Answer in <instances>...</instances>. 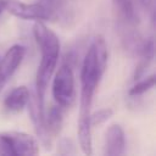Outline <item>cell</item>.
I'll list each match as a JSON object with an SVG mask.
<instances>
[{
    "label": "cell",
    "mask_w": 156,
    "mask_h": 156,
    "mask_svg": "<svg viewBox=\"0 0 156 156\" xmlns=\"http://www.w3.org/2000/svg\"><path fill=\"white\" fill-rule=\"evenodd\" d=\"M155 80H156L155 74H151V76L144 78L143 80H139L138 83H135V84L129 89L128 95H129V96H138V95H141V94L149 91L150 89L154 88Z\"/></svg>",
    "instance_id": "30bf717a"
},
{
    "label": "cell",
    "mask_w": 156,
    "mask_h": 156,
    "mask_svg": "<svg viewBox=\"0 0 156 156\" xmlns=\"http://www.w3.org/2000/svg\"><path fill=\"white\" fill-rule=\"evenodd\" d=\"M9 1H10V0H0V15L6 10Z\"/></svg>",
    "instance_id": "5bb4252c"
},
{
    "label": "cell",
    "mask_w": 156,
    "mask_h": 156,
    "mask_svg": "<svg viewBox=\"0 0 156 156\" xmlns=\"http://www.w3.org/2000/svg\"><path fill=\"white\" fill-rule=\"evenodd\" d=\"M29 98H30V93L28 88L24 85H21V87L15 88L6 96L4 104L7 110L13 111V112H20L28 105Z\"/></svg>",
    "instance_id": "ba28073f"
},
{
    "label": "cell",
    "mask_w": 156,
    "mask_h": 156,
    "mask_svg": "<svg viewBox=\"0 0 156 156\" xmlns=\"http://www.w3.org/2000/svg\"><path fill=\"white\" fill-rule=\"evenodd\" d=\"M126 138L124 130L119 124H112L108 127L105 134L104 154L107 156H119L124 154Z\"/></svg>",
    "instance_id": "52a82bcc"
},
{
    "label": "cell",
    "mask_w": 156,
    "mask_h": 156,
    "mask_svg": "<svg viewBox=\"0 0 156 156\" xmlns=\"http://www.w3.org/2000/svg\"><path fill=\"white\" fill-rule=\"evenodd\" d=\"M107 65V45L101 35H98L90 44L80 69V99L79 119L90 121V108L94 94L105 73Z\"/></svg>",
    "instance_id": "6da1fadb"
},
{
    "label": "cell",
    "mask_w": 156,
    "mask_h": 156,
    "mask_svg": "<svg viewBox=\"0 0 156 156\" xmlns=\"http://www.w3.org/2000/svg\"><path fill=\"white\" fill-rule=\"evenodd\" d=\"M52 96L62 108L69 107L76 98L74 74L69 65H62L56 72L52 80Z\"/></svg>",
    "instance_id": "5b68a950"
},
{
    "label": "cell",
    "mask_w": 156,
    "mask_h": 156,
    "mask_svg": "<svg viewBox=\"0 0 156 156\" xmlns=\"http://www.w3.org/2000/svg\"><path fill=\"white\" fill-rule=\"evenodd\" d=\"M62 121H63L62 107L58 106L57 104L51 106L45 116V129H46V134L50 139L52 136H56L60 133Z\"/></svg>",
    "instance_id": "9c48e42d"
},
{
    "label": "cell",
    "mask_w": 156,
    "mask_h": 156,
    "mask_svg": "<svg viewBox=\"0 0 156 156\" xmlns=\"http://www.w3.org/2000/svg\"><path fill=\"white\" fill-rule=\"evenodd\" d=\"M39 152V144L32 135L23 132H0V155L34 156Z\"/></svg>",
    "instance_id": "277c9868"
},
{
    "label": "cell",
    "mask_w": 156,
    "mask_h": 156,
    "mask_svg": "<svg viewBox=\"0 0 156 156\" xmlns=\"http://www.w3.org/2000/svg\"><path fill=\"white\" fill-rule=\"evenodd\" d=\"M57 152L61 154V155H74V154H76L74 144L72 143L71 139L62 138V139L58 141V145H57Z\"/></svg>",
    "instance_id": "4fadbf2b"
},
{
    "label": "cell",
    "mask_w": 156,
    "mask_h": 156,
    "mask_svg": "<svg viewBox=\"0 0 156 156\" xmlns=\"http://www.w3.org/2000/svg\"><path fill=\"white\" fill-rule=\"evenodd\" d=\"M112 115H113V111L110 107L101 108V110H98L94 113H90V124H91V127L100 126V124L105 123L107 119H110L112 117Z\"/></svg>",
    "instance_id": "7c38bea8"
},
{
    "label": "cell",
    "mask_w": 156,
    "mask_h": 156,
    "mask_svg": "<svg viewBox=\"0 0 156 156\" xmlns=\"http://www.w3.org/2000/svg\"><path fill=\"white\" fill-rule=\"evenodd\" d=\"M33 34L41 54L35 77L37 98L39 102L44 105L45 93L58 61L60 40L56 33L48 28L41 21H37V23L33 26Z\"/></svg>",
    "instance_id": "7a4b0ae2"
},
{
    "label": "cell",
    "mask_w": 156,
    "mask_h": 156,
    "mask_svg": "<svg viewBox=\"0 0 156 156\" xmlns=\"http://www.w3.org/2000/svg\"><path fill=\"white\" fill-rule=\"evenodd\" d=\"M26 55V48L23 45H12L0 60V91L7 80L12 77L16 69L20 67Z\"/></svg>",
    "instance_id": "8992f818"
},
{
    "label": "cell",
    "mask_w": 156,
    "mask_h": 156,
    "mask_svg": "<svg viewBox=\"0 0 156 156\" xmlns=\"http://www.w3.org/2000/svg\"><path fill=\"white\" fill-rule=\"evenodd\" d=\"M115 2L117 4V7L119 10V12L122 13L123 18L132 23L135 20V11H134V6H133V0H115Z\"/></svg>",
    "instance_id": "8fae6325"
},
{
    "label": "cell",
    "mask_w": 156,
    "mask_h": 156,
    "mask_svg": "<svg viewBox=\"0 0 156 156\" xmlns=\"http://www.w3.org/2000/svg\"><path fill=\"white\" fill-rule=\"evenodd\" d=\"M6 10L21 20L48 21L57 16L58 2L57 0H39L37 2L27 4L17 0H10Z\"/></svg>",
    "instance_id": "3957f363"
},
{
    "label": "cell",
    "mask_w": 156,
    "mask_h": 156,
    "mask_svg": "<svg viewBox=\"0 0 156 156\" xmlns=\"http://www.w3.org/2000/svg\"><path fill=\"white\" fill-rule=\"evenodd\" d=\"M140 2L143 4V6H144V7L149 9V7L154 4V0H140Z\"/></svg>",
    "instance_id": "9a60e30c"
}]
</instances>
